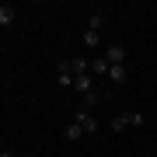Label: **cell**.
Here are the masks:
<instances>
[{"instance_id":"1","label":"cell","mask_w":157,"mask_h":157,"mask_svg":"<svg viewBox=\"0 0 157 157\" xmlns=\"http://www.w3.org/2000/svg\"><path fill=\"white\" fill-rule=\"evenodd\" d=\"M101 56L108 59V67H126V49L119 42H112V45H105V52H101Z\"/></svg>"},{"instance_id":"3","label":"cell","mask_w":157,"mask_h":157,"mask_svg":"<svg viewBox=\"0 0 157 157\" xmlns=\"http://www.w3.org/2000/svg\"><path fill=\"white\" fill-rule=\"evenodd\" d=\"M56 80H59V87H73V63L70 59L56 63Z\"/></svg>"},{"instance_id":"7","label":"cell","mask_w":157,"mask_h":157,"mask_svg":"<svg viewBox=\"0 0 157 157\" xmlns=\"http://www.w3.org/2000/svg\"><path fill=\"white\" fill-rule=\"evenodd\" d=\"M126 77H129L126 67H108V80H112V84H126Z\"/></svg>"},{"instance_id":"4","label":"cell","mask_w":157,"mask_h":157,"mask_svg":"<svg viewBox=\"0 0 157 157\" xmlns=\"http://www.w3.org/2000/svg\"><path fill=\"white\" fill-rule=\"evenodd\" d=\"M91 84H94V77H91V73H80V77H73V91H80V94H87V91H94Z\"/></svg>"},{"instance_id":"2","label":"cell","mask_w":157,"mask_h":157,"mask_svg":"<svg viewBox=\"0 0 157 157\" xmlns=\"http://www.w3.org/2000/svg\"><path fill=\"white\" fill-rule=\"evenodd\" d=\"M73 122H77L80 129H84V136L98 129V119H94V112H87V108H77V115H73Z\"/></svg>"},{"instance_id":"13","label":"cell","mask_w":157,"mask_h":157,"mask_svg":"<svg viewBox=\"0 0 157 157\" xmlns=\"http://www.w3.org/2000/svg\"><path fill=\"white\" fill-rule=\"evenodd\" d=\"M0 157H17V154H11V150H0Z\"/></svg>"},{"instance_id":"12","label":"cell","mask_w":157,"mask_h":157,"mask_svg":"<svg viewBox=\"0 0 157 157\" xmlns=\"http://www.w3.org/2000/svg\"><path fill=\"white\" fill-rule=\"evenodd\" d=\"M91 32H101V14H91V25H87Z\"/></svg>"},{"instance_id":"14","label":"cell","mask_w":157,"mask_h":157,"mask_svg":"<svg viewBox=\"0 0 157 157\" xmlns=\"http://www.w3.org/2000/svg\"><path fill=\"white\" fill-rule=\"evenodd\" d=\"M21 157H35V154H21Z\"/></svg>"},{"instance_id":"5","label":"cell","mask_w":157,"mask_h":157,"mask_svg":"<svg viewBox=\"0 0 157 157\" xmlns=\"http://www.w3.org/2000/svg\"><path fill=\"white\" fill-rule=\"evenodd\" d=\"M91 77H108V59L105 56H94V59H91Z\"/></svg>"},{"instance_id":"6","label":"cell","mask_w":157,"mask_h":157,"mask_svg":"<svg viewBox=\"0 0 157 157\" xmlns=\"http://www.w3.org/2000/svg\"><path fill=\"white\" fill-rule=\"evenodd\" d=\"M108 126H112V133H122V129H129V126H133V122H129V112H119Z\"/></svg>"},{"instance_id":"8","label":"cell","mask_w":157,"mask_h":157,"mask_svg":"<svg viewBox=\"0 0 157 157\" xmlns=\"http://www.w3.org/2000/svg\"><path fill=\"white\" fill-rule=\"evenodd\" d=\"M80 42H84L87 49H98V45H101V32H91V28H87V32H84V39H80Z\"/></svg>"},{"instance_id":"9","label":"cell","mask_w":157,"mask_h":157,"mask_svg":"<svg viewBox=\"0 0 157 157\" xmlns=\"http://www.w3.org/2000/svg\"><path fill=\"white\" fill-rule=\"evenodd\" d=\"M11 21H14V7L0 0V25H11Z\"/></svg>"},{"instance_id":"11","label":"cell","mask_w":157,"mask_h":157,"mask_svg":"<svg viewBox=\"0 0 157 157\" xmlns=\"http://www.w3.org/2000/svg\"><path fill=\"white\" fill-rule=\"evenodd\" d=\"M63 136H67V140H70V143H77V140H80V136H84V129H80L77 122H70V126H67V133H63Z\"/></svg>"},{"instance_id":"10","label":"cell","mask_w":157,"mask_h":157,"mask_svg":"<svg viewBox=\"0 0 157 157\" xmlns=\"http://www.w3.org/2000/svg\"><path fill=\"white\" fill-rule=\"evenodd\" d=\"M98 98H101V94H94V91H87V94L80 98V108H87V112H94V105H98Z\"/></svg>"}]
</instances>
